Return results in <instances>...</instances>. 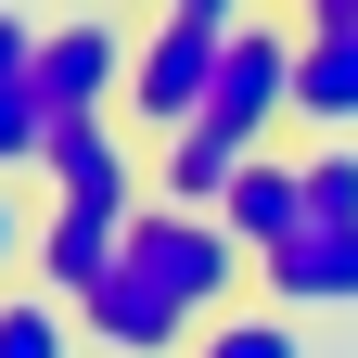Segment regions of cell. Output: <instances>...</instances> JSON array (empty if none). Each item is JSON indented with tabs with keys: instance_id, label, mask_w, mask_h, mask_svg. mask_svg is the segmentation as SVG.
<instances>
[{
	"instance_id": "1",
	"label": "cell",
	"mask_w": 358,
	"mask_h": 358,
	"mask_svg": "<svg viewBox=\"0 0 358 358\" xmlns=\"http://www.w3.org/2000/svg\"><path fill=\"white\" fill-rule=\"evenodd\" d=\"M128 268H141L192 333L231 320V307L256 294V256L231 243V217H179V205H141V217H128Z\"/></svg>"
},
{
	"instance_id": "2",
	"label": "cell",
	"mask_w": 358,
	"mask_h": 358,
	"mask_svg": "<svg viewBox=\"0 0 358 358\" xmlns=\"http://www.w3.org/2000/svg\"><path fill=\"white\" fill-rule=\"evenodd\" d=\"M217 64H231V26H205V13H154L141 64H128V128H154V141L205 128V90H217Z\"/></svg>"
},
{
	"instance_id": "3",
	"label": "cell",
	"mask_w": 358,
	"mask_h": 358,
	"mask_svg": "<svg viewBox=\"0 0 358 358\" xmlns=\"http://www.w3.org/2000/svg\"><path fill=\"white\" fill-rule=\"evenodd\" d=\"M282 115H294V26L243 13V26H231V64H217V90H205V128H231L243 154H268Z\"/></svg>"
},
{
	"instance_id": "4",
	"label": "cell",
	"mask_w": 358,
	"mask_h": 358,
	"mask_svg": "<svg viewBox=\"0 0 358 358\" xmlns=\"http://www.w3.org/2000/svg\"><path fill=\"white\" fill-rule=\"evenodd\" d=\"M128 64H141V38L115 13H77L38 38V103L52 115H128Z\"/></svg>"
},
{
	"instance_id": "5",
	"label": "cell",
	"mask_w": 358,
	"mask_h": 358,
	"mask_svg": "<svg viewBox=\"0 0 358 358\" xmlns=\"http://www.w3.org/2000/svg\"><path fill=\"white\" fill-rule=\"evenodd\" d=\"M128 268V217L115 205H38V256H26V282H52L64 307H90Z\"/></svg>"
},
{
	"instance_id": "6",
	"label": "cell",
	"mask_w": 358,
	"mask_h": 358,
	"mask_svg": "<svg viewBox=\"0 0 358 358\" xmlns=\"http://www.w3.org/2000/svg\"><path fill=\"white\" fill-rule=\"evenodd\" d=\"M256 294L320 320V307H358V217H307L282 256H256Z\"/></svg>"
},
{
	"instance_id": "7",
	"label": "cell",
	"mask_w": 358,
	"mask_h": 358,
	"mask_svg": "<svg viewBox=\"0 0 358 358\" xmlns=\"http://www.w3.org/2000/svg\"><path fill=\"white\" fill-rule=\"evenodd\" d=\"M217 217H231V243H243V256H282L307 217H320V205H307V141H268V154L231 179V205H217Z\"/></svg>"
},
{
	"instance_id": "8",
	"label": "cell",
	"mask_w": 358,
	"mask_h": 358,
	"mask_svg": "<svg viewBox=\"0 0 358 358\" xmlns=\"http://www.w3.org/2000/svg\"><path fill=\"white\" fill-rule=\"evenodd\" d=\"M294 128L358 141V26H294Z\"/></svg>"
},
{
	"instance_id": "9",
	"label": "cell",
	"mask_w": 358,
	"mask_h": 358,
	"mask_svg": "<svg viewBox=\"0 0 358 358\" xmlns=\"http://www.w3.org/2000/svg\"><path fill=\"white\" fill-rule=\"evenodd\" d=\"M243 166H256V154L231 141V128H179V141H154V205H179V217H217Z\"/></svg>"
},
{
	"instance_id": "10",
	"label": "cell",
	"mask_w": 358,
	"mask_h": 358,
	"mask_svg": "<svg viewBox=\"0 0 358 358\" xmlns=\"http://www.w3.org/2000/svg\"><path fill=\"white\" fill-rule=\"evenodd\" d=\"M77 345H90V320L52 282H13V294H0V358H77Z\"/></svg>"
},
{
	"instance_id": "11",
	"label": "cell",
	"mask_w": 358,
	"mask_h": 358,
	"mask_svg": "<svg viewBox=\"0 0 358 358\" xmlns=\"http://www.w3.org/2000/svg\"><path fill=\"white\" fill-rule=\"evenodd\" d=\"M192 358H307V320H294V307H268V294H243L231 320L192 333Z\"/></svg>"
},
{
	"instance_id": "12",
	"label": "cell",
	"mask_w": 358,
	"mask_h": 358,
	"mask_svg": "<svg viewBox=\"0 0 358 358\" xmlns=\"http://www.w3.org/2000/svg\"><path fill=\"white\" fill-rule=\"evenodd\" d=\"M52 154V103H38V77H0V179Z\"/></svg>"
},
{
	"instance_id": "13",
	"label": "cell",
	"mask_w": 358,
	"mask_h": 358,
	"mask_svg": "<svg viewBox=\"0 0 358 358\" xmlns=\"http://www.w3.org/2000/svg\"><path fill=\"white\" fill-rule=\"evenodd\" d=\"M307 205H320V217H358V141H307Z\"/></svg>"
},
{
	"instance_id": "14",
	"label": "cell",
	"mask_w": 358,
	"mask_h": 358,
	"mask_svg": "<svg viewBox=\"0 0 358 358\" xmlns=\"http://www.w3.org/2000/svg\"><path fill=\"white\" fill-rule=\"evenodd\" d=\"M26 256H38V205H13V179H0V294L26 282Z\"/></svg>"
},
{
	"instance_id": "15",
	"label": "cell",
	"mask_w": 358,
	"mask_h": 358,
	"mask_svg": "<svg viewBox=\"0 0 358 358\" xmlns=\"http://www.w3.org/2000/svg\"><path fill=\"white\" fill-rule=\"evenodd\" d=\"M38 38H52V26H26V13H0V77H38Z\"/></svg>"
},
{
	"instance_id": "16",
	"label": "cell",
	"mask_w": 358,
	"mask_h": 358,
	"mask_svg": "<svg viewBox=\"0 0 358 358\" xmlns=\"http://www.w3.org/2000/svg\"><path fill=\"white\" fill-rule=\"evenodd\" d=\"M166 13H205V26H243L256 0H166Z\"/></svg>"
},
{
	"instance_id": "17",
	"label": "cell",
	"mask_w": 358,
	"mask_h": 358,
	"mask_svg": "<svg viewBox=\"0 0 358 358\" xmlns=\"http://www.w3.org/2000/svg\"><path fill=\"white\" fill-rule=\"evenodd\" d=\"M294 26H358V0H307V13H294Z\"/></svg>"
},
{
	"instance_id": "18",
	"label": "cell",
	"mask_w": 358,
	"mask_h": 358,
	"mask_svg": "<svg viewBox=\"0 0 358 358\" xmlns=\"http://www.w3.org/2000/svg\"><path fill=\"white\" fill-rule=\"evenodd\" d=\"M294 13H307V0H294Z\"/></svg>"
}]
</instances>
